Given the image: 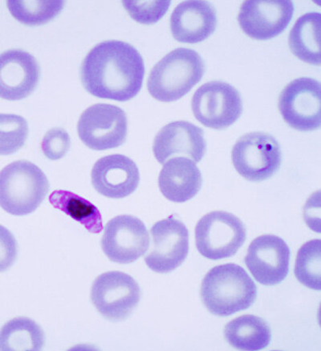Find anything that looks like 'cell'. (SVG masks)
I'll return each mask as SVG.
<instances>
[{
	"instance_id": "cell-3",
	"label": "cell",
	"mask_w": 321,
	"mask_h": 351,
	"mask_svg": "<svg viewBox=\"0 0 321 351\" xmlns=\"http://www.w3.org/2000/svg\"><path fill=\"white\" fill-rule=\"evenodd\" d=\"M204 73V61L200 55L181 47L154 65L148 78V91L159 101H176L190 92Z\"/></svg>"
},
{
	"instance_id": "cell-13",
	"label": "cell",
	"mask_w": 321,
	"mask_h": 351,
	"mask_svg": "<svg viewBox=\"0 0 321 351\" xmlns=\"http://www.w3.org/2000/svg\"><path fill=\"white\" fill-rule=\"evenodd\" d=\"M294 13L289 0H248L241 5L238 22L252 39L268 40L284 32Z\"/></svg>"
},
{
	"instance_id": "cell-26",
	"label": "cell",
	"mask_w": 321,
	"mask_h": 351,
	"mask_svg": "<svg viewBox=\"0 0 321 351\" xmlns=\"http://www.w3.org/2000/svg\"><path fill=\"white\" fill-rule=\"evenodd\" d=\"M27 136L28 125L25 118L0 113V155L16 153L25 145Z\"/></svg>"
},
{
	"instance_id": "cell-20",
	"label": "cell",
	"mask_w": 321,
	"mask_h": 351,
	"mask_svg": "<svg viewBox=\"0 0 321 351\" xmlns=\"http://www.w3.org/2000/svg\"><path fill=\"white\" fill-rule=\"evenodd\" d=\"M226 341L240 350H261L272 340V331L267 322L256 315H242L228 322L224 328Z\"/></svg>"
},
{
	"instance_id": "cell-21",
	"label": "cell",
	"mask_w": 321,
	"mask_h": 351,
	"mask_svg": "<svg viewBox=\"0 0 321 351\" xmlns=\"http://www.w3.org/2000/svg\"><path fill=\"white\" fill-rule=\"evenodd\" d=\"M320 12L305 14L292 28L289 37L291 51L307 64L320 65Z\"/></svg>"
},
{
	"instance_id": "cell-19",
	"label": "cell",
	"mask_w": 321,
	"mask_h": 351,
	"mask_svg": "<svg viewBox=\"0 0 321 351\" xmlns=\"http://www.w3.org/2000/svg\"><path fill=\"white\" fill-rule=\"evenodd\" d=\"M200 169L193 160L174 158L164 165L158 177L160 193L169 201L182 203L197 195L202 187Z\"/></svg>"
},
{
	"instance_id": "cell-18",
	"label": "cell",
	"mask_w": 321,
	"mask_h": 351,
	"mask_svg": "<svg viewBox=\"0 0 321 351\" xmlns=\"http://www.w3.org/2000/svg\"><path fill=\"white\" fill-rule=\"evenodd\" d=\"M217 27L216 11L206 1H184L174 9L171 30L177 41L197 44L213 34Z\"/></svg>"
},
{
	"instance_id": "cell-16",
	"label": "cell",
	"mask_w": 321,
	"mask_h": 351,
	"mask_svg": "<svg viewBox=\"0 0 321 351\" xmlns=\"http://www.w3.org/2000/svg\"><path fill=\"white\" fill-rule=\"evenodd\" d=\"M94 189L108 198L121 199L131 195L140 182L138 166L128 156L112 154L99 159L91 173Z\"/></svg>"
},
{
	"instance_id": "cell-27",
	"label": "cell",
	"mask_w": 321,
	"mask_h": 351,
	"mask_svg": "<svg viewBox=\"0 0 321 351\" xmlns=\"http://www.w3.org/2000/svg\"><path fill=\"white\" fill-rule=\"evenodd\" d=\"M171 1H123V6L132 19L143 25L158 22L171 6Z\"/></svg>"
},
{
	"instance_id": "cell-14",
	"label": "cell",
	"mask_w": 321,
	"mask_h": 351,
	"mask_svg": "<svg viewBox=\"0 0 321 351\" xmlns=\"http://www.w3.org/2000/svg\"><path fill=\"white\" fill-rule=\"evenodd\" d=\"M290 249L280 237L265 234L250 244L245 263L259 283L280 284L289 272Z\"/></svg>"
},
{
	"instance_id": "cell-9",
	"label": "cell",
	"mask_w": 321,
	"mask_h": 351,
	"mask_svg": "<svg viewBox=\"0 0 321 351\" xmlns=\"http://www.w3.org/2000/svg\"><path fill=\"white\" fill-rule=\"evenodd\" d=\"M193 115L210 129L225 130L233 125L243 112L238 90L224 82H211L197 89L191 101Z\"/></svg>"
},
{
	"instance_id": "cell-10",
	"label": "cell",
	"mask_w": 321,
	"mask_h": 351,
	"mask_svg": "<svg viewBox=\"0 0 321 351\" xmlns=\"http://www.w3.org/2000/svg\"><path fill=\"white\" fill-rule=\"evenodd\" d=\"M320 93V84L314 79L298 78L287 84L278 98V110L287 124L302 132L319 129Z\"/></svg>"
},
{
	"instance_id": "cell-4",
	"label": "cell",
	"mask_w": 321,
	"mask_h": 351,
	"mask_svg": "<svg viewBox=\"0 0 321 351\" xmlns=\"http://www.w3.org/2000/svg\"><path fill=\"white\" fill-rule=\"evenodd\" d=\"M49 191L46 175L28 160H17L0 171V206L12 215L36 211Z\"/></svg>"
},
{
	"instance_id": "cell-25",
	"label": "cell",
	"mask_w": 321,
	"mask_h": 351,
	"mask_svg": "<svg viewBox=\"0 0 321 351\" xmlns=\"http://www.w3.org/2000/svg\"><path fill=\"white\" fill-rule=\"evenodd\" d=\"M295 275L306 287L316 291L321 289V241H307L297 253Z\"/></svg>"
},
{
	"instance_id": "cell-8",
	"label": "cell",
	"mask_w": 321,
	"mask_h": 351,
	"mask_svg": "<svg viewBox=\"0 0 321 351\" xmlns=\"http://www.w3.org/2000/svg\"><path fill=\"white\" fill-rule=\"evenodd\" d=\"M141 297L138 282L120 271L104 273L94 280L91 298L97 311L110 321H123L139 304Z\"/></svg>"
},
{
	"instance_id": "cell-7",
	"label": "cell",
	"mask_w": 321,
	"mask_h": 351,
	"mask_svg": "<svg viewBox=\"0 0 321 351\" xmlns=\"http://www.w3.org/2000/svg\"><path fill=\"white\" fill-rule=\"evenodd\" d=\"M78 132L80 139L89 149H115L125 143L128 120L123 109L112 104H96L80 116Z\"/></svg>"
},
{
	"instance_id": "cell-28",
	"label": "cell",
	"mask_w": 321,
	"mask_h": 351,
	"mask_svg": "<svg viewBox=\"0 0 321 351\" xmlns=\"http://www.w3.org/2000/svg\"><path fill=\"white\" fill-rule=\"evenodd\" d=\"M71 140L67 132L54 128L46 132L41 142V149L47 158L56 160L63 158L70 149Z\"/></svg>"
},
{
	"instance_id": "cell-6",
	"label": "cell",
	"mask_w": 321,
	"mask_h": 351,
	"mask_svg": "<svg viewBox=\"0 0 321 351\" xmlns=\"http://www.w3.org/2000/svg\"><path fill=\"white\" fill-rule=\"evenodd\" d=\"M231 159L236 171L245 179L251 182L265 181L281 167V146L270 134L249 132L236 141Z\"/></svg>"
},
{
	"instance_id": "cell-15",
	"label": "cell",
	"mask_w": 321,
	"mask_h": 351,
	"mask_svg": "<svg viewBox=\"0 0 321 351\" xmlns=\"http://www.w3.org/2000/svg\"><path fill=\"white\" fill-rule=\"evenodd\" d=\"M40 66L25 51L12 49L0 54V98L20 101L35 91Z\"/></svg>"
},
{
	"instance_id": "cell-12",
	"label": "cell",
	"mask_w": 321,
	"mask_h": 351,
	"mask_svg": "<svg viewBox=\"0 0 321 351\" xmlns=\"http://www.w3.org/2000/svg\"><path fill=\"white\" fill-rule=\"evenodd\" d=\"M103 252L111 262L130 264L143 256L150 246L147 229L139 218L120 215L107 223L102 239Z\"/></svg>"
},
{
	"instance_id": "cell-2",
	"label": "cell",
	"mask_w": 321,
	"mask_h": 351,
	"mask_svg": "<svg viewBox=\"0 0 321 351\" xmlns=\"http://www.w3.org/2000/svg\"><path fill=\"white\" fill-rule=\"evenodd\" d=\"M201 298L211 314L230 316L253 304L257 298V287L240 265L224 264L206 274L202 282Z\"/></svg>"
},
{
	"instance_id": "cell-17",
	"label": "cell",
	"mask_w": 321,
	"mask_h": 351,
	"mask_svg": "<svg viewBox=\"0 0 321 351\" xmlns=\"http://www.w3.org/2000/svg\"><path fill=\"white\" fill-rule=\"evenodd\" d=\"M204 132L192 123L174 121L164 126L156 135L153 152L155 158L164 165L173 156H188L200 162L206 154Z\"/></svg>"
},
{
	"instance_id": "cell-24",
	"label": "cell",
	"mask_w": 321,
	"mask_h": 351,
	"mask_svg": "<svg viewBox=\"0 0 321 351\" xmlns=\"http://www.w3.org/2000/svg\"><path fill=\"white\" fill-rule=\"evenodd\" d=\"M64 6V1H8L12 16L27 26L45 25L58 16Z\"/></svg>"
},
{
	"instance_id": "cell-23",
	"label": "cell",
	"mask_w": 321,
	"mask_h": 351,
	"mask_svg": "<svg viewBox=\"0 0 321 351\" xmlns=\"http://www.w3.org/2000/svg\"><path fill=\"white\" fill-rule=\"evenodd\" d=\"M51 206L82 224L92 234L103 230V219L98 208L86 198L68 191H55L49 196Z\"/></svg>"
},
{
	"instance_id": "cell-29",
	"label": "cell",
	"mask_w": 321,
	"mask_h": 351,
	"mask_svg": "<svg viewBox=\"0 0 321 351\" xmlns=\"http://www.w3.org/2000/svg\"><path fill=\"white\" fill-rule=\"evenodd\" d=\"M18 245L15 237L0 225V273L6 271L16 262Z\"/></svg>"
},
{
	"instance_id": "cell-1",
	"label": "cell",
	"mask_w": 321,
	"mask_h": 351,
	"mask_svg": "<svg viewBox=\"0 0 321 351\" xmlns=\"http://www.w3.org/2000/svg\"><path fill=\"white\" fill-rule=\"evenodd\" d=\"M145 64L134 47L123 41L108 40L88 52L80 69L84 88L93 96L125 102L143 87Z\"/></svg>"
},
{
	"instance_id": "cell-5",
	"label": "cell",
	"mask_w": 321,
	"mask_h": 351,
	"mask_svg": "<svg viewBox=\"0 0 321 351\" xmlns=\"http://www.w3.org/2000/svg\"><path fill=\"white\" fill-rule=\"evenodd\" d=\"M247 238L246 228L233 213L213 211L204 215L195 227L198 252L211 260L233 257Z\"/></svg>"
},
{
	"instance_id": "cell-22",
	"label": "cell",
	"mask_w": 321,
	"mask_h": 351,
	"mask_svg": "<svg viewBox=\"0 0 321 351\" xmlns=\"http://www.w3.org/2000/svg\"><path fill=\"white\" fill-rule=\"evenodd\" d=\"M45 344L43 330L26 317H16L0 330V350L38 351L44 348Z\"/></svg>"
},
{
	"instance_id": "cell-11",
	"label": "cell",
	"mask_w": 321,
	"mask_h": 351,
	"mask_svg": "<svg viewBox=\"0 0 321 351\" xmlns=\"http://www.w3.org/2000/svg\"><path fill=\"white\" fill-rule=\"evenodd\" d=\"M151 245L145 262L159 274L173 271L185 262L189 253V231L174 216L156 222L151 228Z\"/></svg>"
}]
</instances>
